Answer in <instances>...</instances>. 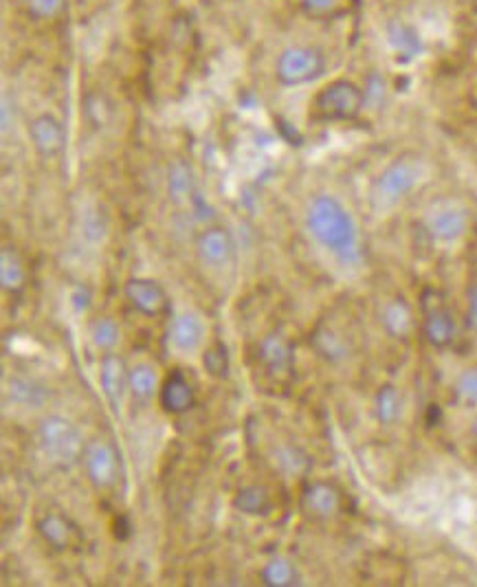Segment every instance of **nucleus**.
Wrapping results in <instances>:
<instances>
[{
    "instance_id": "1",
    "label": "nucleus",
    "mask_w": 477,
    "mask_h": 587,
    "mask_svg": "<svg viewBox=\"0 0 477 587\" xmlns=\"http://www.w3.org/2000/svg\"><path fill=\"white\" fill-rule=\"evenodd\" d=\"M306 229L321 249L343 264H359L363 258L361 234L352 214L337 196L319 194L306 209Z\"/></svg>"
},
{
    "instance_id": "2",
    "label": "nucleus",
    "mask_w": 477,
    "mask_h": 587,
    "mask_svg": "<svg viewBox=\"0 0 477 587\" xmlns=\"http://www.w3.org/2000/svg\"><path fill=\"white\" fill-rule=\"evenodd\" d=\"M38 445L55 469L69 471L84 460L86 442L80 427L71 418L51 414L38 427Z\"/></svg>"
},
{
    "instance_id": "3",
    "label": "nucleus",
    "mask_w": 477,
    "mask_h": 587,
    "mask_svg": "<svg viewBox=\"0 0 477 587\" xmlns=\"http://www.w3.org/2000/svg\"><path fill=\"white\" fill-rule=\"evenodd\" d=\"M423 161L414 154H401L383 168L372 185V203L376 209H392L412 194L423 181Z\"/></svg>"
},
{
    "instance_id": "4",
    "label": "nucleus",
    "mask_w": 477,
    "mask_h": 587,
    "mask_svg": "<svg viewBox=\"0 0 477 587\" xmlns=\"http://www.w3.org/2000/svg\"><path fill=\"white\" fill-rule=\"evenodd\" d=\"M365 108V91L346 77L332 80L315 93L310 102V117L324 124L335 121H354Z\"/></svg>"
},
{
    "instance_id": "5",
    "label": "nucleus",
    "mask_w": 477,
    "mask_h": 587,
    "mask_svg": "<svg viewBox=\"0 0 477 587\" xmlns=\"http://www.w3.org/2000/svg\"><path fill=\"white\" fill-rule=\"evenodd\" d=\"M326 53L313 44H295L280 53L275 62V80L286 88L317 82L326 73Z\"/></svg>"
},
{
    "instance_id": "6",
    "label": "nucleus",
    "mask_w": 477,
    "mask_h": 587,
    "mask_svg": "<svg viewBox=\"0 0 477 587\" xmlns=\"http://www.w3.org/2000/svg\"><path fill=\"white\" fill-rule=\"evenodd\" d=\"M420 330L427 339L429 346L438 350H447L456 343L460 335L458 317L447 299L438 291H425L423 295V319H420Z\"/></svg>"
},
{
    "instance_id": "7",
    "label": "nucleus",
    "mask_w": 477,
    "mask_h": 587,
    "mask_svg": "<svg viewBox=\"0 0 477 587\" xmlns=\"http://www.w3.org/2000/svg\"><path fill=\"white\" fill-rule=\"evenodd\" d=\"M471 216L464 207L458 205H442L431 209L425 218V231L434 242L451 245L469 234Z\"/></svg>"
},
{
    "instance_id": "8",
    "label": "nucleus",
    "mask_w": 477,
    "mask_h": 587,
    "mask_svg": "<svg viewBox=\"0 0 477 587\" xmlns=\"http://www.w3.org/2000/svg\"><path fill=\"white\" fill-rule=\"evenodd\" d=\"M84 469L88 480L97 491H106L115 486L119 478V453L106 440L88 442L84 451Z\"/></svg>"
},
{
    "instance_id": "9",
    "label": "nucleus",
    "mask_w": 477,
    "mask_h": 587,
    "mask_svg": "<svg viewBox=\"0 0 477 587\" xmlns=\"http://www.w3.org/2000/svg\"><path fill=\"white\" fill-rule=\"evenodd\" d=\"M302 513L313 522H330L343 511V493L337 484L315 480L304 486Z\"/></svg>"
},
{
    "instance_id": "10",
    "label": "nucleus",
    "mask_w": 477,
    "mask_h": 587,
    "mask_svg": "<svg viewBox=\"0 0 477 587\" xmlns=\"http://www.w3.org/2000/svg\"><path fill=\"white\" fill-rule=\"evenodd\" d=\"M29 139L42 159L60 157L66 146V132L62 121L51 113H42L31 119Z\"/></svg>"
},
{
    "instance_id": "11",
    "label": "nucleus",
    "mask_w": 477,
    "mask_h": 587,
    "mask_svg": "<svg viewBox=\"0 0 477 587\" xmlns=\"http://www.w3.org/2000/svg\"><path fill=\"white\" fill-rule=\"evenodd\" d=\"M126 297L130 306L137 310V313L146 317H157L165 308H168L170 299L168 291L163 289L161 282L152 278H132L126 282Z\"/></svg>"
},
{
    "instance_id": "12",
    "label": "nucleus",
    "mask_w": 477,
    "mask_h": 587,
    "mask_svg": "<svg viewBox=\"0 0 477 587\" xmlns=\"http://www.w3.org/2000/svg\"><path fill=\"white\" fill-rule=\"evenodd\" d=\"M205 339H207V324L196 310H181V313L174 315L170 324V341L176 350L183 354L196 352L203 348Z\"/></svg>"
},
{
    "instance_id": "13",
    "label": "nucleus",
    "mask_w": 477,
    "mask_h": 587,
    "mask_svg": "<svg viewBox=\"0 0 477 587\" xmlns=\"http://www.w3.org/2000/svg\"><path fill=\"white\" fill-rule=\"evenodd\" d=\"M159 403L172 416H183L196 405L194 385L181 370H172L165 376L159 390Z\"/></svg>"
},
{
    "instance_id": "14",
    "label": "nucleus",
    "mask_w": 477,
    "mask_h": 587,
    "mask_svg": "<svg viewBox=\"0 0 477 587\" xmlns=\"http://www.w3.org/2000/svg\"><path fill=\"white\" fill-rule=\"evenodd\" d=\"M234 238L225 227L212 225L201 231L196 240V253L207 267H225L234 258Z\"/></svg>"
},
{
    "instance_id": "15",
    "label": "nucleus",
    "mask_w": 477,
    "mask_h": 587,
    "mask_svg": "<svg viewBox=\"0 0 477 587\" xmlns=\"http://www.w3.org/2000/svg\"><path fill=\"white\" fill-rule=\"evenodd\" d=\"M99 383L113 407L124 403L126 394L130 392V370L126 361L113 352H106L102 363H99Z\"/></svg>"
},
{
    "instance_id": "16",
    "label": "nucleus",
    "mask_w": 477,
    "mask_h": 587,
    "mask_svg": "<svg viewBox=\"0 0 477 587\" xmlns=\"http://www.w3.org/2000/svg\"><path fill=\"white\" fill-rule=\"evenodd\" d=\"M258 359L266 372L273 376H280L293 370L295 352H293L291 341H288L284 335H280V332H269V335L260 341Z\"/></svg>"
},
{
    "instance_id": "17",
    "label": "nucleus",
    "mask_w": 477,
    "mask_h": 587,
    "mask_svg": "<svg viewBox=\"0 0 477 587\" xmlns=\"http://www.w3.org/2000/svg\"><path fill=\"white\" fill-rule=\"evenodd\" d=\"M381 326L392 339L407 341L416 330V315L405 297H392L381 310Z\"/></svg>"
},
{
    "instance_id": "18",
    "label": "nucleus",
    "mask_w": 477,
    "mask_h": 587,
    "mask_svg": "<svg viewBox=\"0 0 477 587\" xmlns=\"http://www.w3.org/2000/svg\"><path fill=\"white\" fill-rule=\"evenodd\" d=\"M29 271L16 247L5 245L0 251V286L9 295H18L27 289Z\"/></svg>"
},
{
    "instance_id": "19",
    "label": "nucleus",
    "mask_w": 477,
    "mask_h": 587,
    "mask_svg": "<svg viewBox=\"0 0 477 587\" xmlns=\"http://www.w3.org/2000/svg\"><path fill=\"white\" fill-rule=\"evenodd\" d=\"M49 396H51L49 387L40 383L38 379H33V376L18 374V376H11L9 379L7 398L11 403H16L20 407L38 409L49 401Z\"/></svg>"
},
{
    "instance_id": "20",
    "label": "nucleus",
    "mask_w": 477,
    "mask_h": 587,
    "mask_svg": "<svg viewBox=\"0 0 477 587\" xmlns=\"http://www.w3.org/2000/svg\"><path fill=\"white\" fill-rule=\"evenodd\" d=\"M387 42L394 49V53L401 55L403 60H412L416 55L423 53V40H420V33L414 25H409L407 20L394 18L387 22L385 27Z\"/></svg>"
},
{
    "instance_id": "21",
    "label": "nucleus",
    "mask_w": 477,
    "mask_h": 587,
    "mask_svg": "<svg viewBox=\"0 0 477 587\" xmlns=\"http://www.w3.org/2000/svg\"><path fill=\"white\" fill-rule=\"evenodd\" d=\"M38 535L47 546L53 550L64 552L73 546L75 528L73 524L60 513H47L38 519Z\"/></svg>"
},
{
    "instance_id": "22",
    "label": "nucleus",
    "mask_w": 477,
    "mask_h": 587,
    "mask_svg": "<svg viewBox=\"0 0 477 587\" xmlns=\"http://www.w3.org/2000/svg\"><path fill=\"white\" fill-rule=\"evenodd\" d=\"M231 504H234L238 513L249 515V517H266L273 511V497L269 489L260 484L242 486Z\"/></svg>"
},
{
    "instance_id": "23",
    "label": "nucleus",
    "mask_w": 477,
    "mask_h": 587,
    "mask_svg": "<svg viewBox=\"0 0 477 587\" xmlns=\"http://www.w3.org/2000/svg\"><path fill=\"white\" fill-rule=\"evenodd\" d=\"M405 401L403 394L396 385L385 383L379 387V392L374 396V416L383 427H392L403 418Z\"/></svg>"
},
{
    "instance_id": "24",
    "label": "nucleus",
    "mask_w": 477,
    "mask_h": 587,
    "mask_svg": "<svg viewBox=\"0 0 477 587\" xmlns=\"http://www.w3.org/2000/svg\"><path fill=\"white\" fill-rule=\"evenodd\" d=\"M313 346L321 354V357L332 361V363L346 361L350 357V354H352L350 341L346 337H343V335H339L337 330H332L330 326H321V328L315 330Z\"/></svg>"
},
{
    "instance_id": "25",
    "label": "nucleus",
    "mask_w": 477,
    "mask_h": 587,
    "mask_svg": "<svg viewBox=\"0 0 477 587\" xmlns=\"http://www.w3.org/2000/svg\"><path fill=\"white\" fill-rule=\"evenodd\" d=\"M168 194L172 201L185 203L196 196V176L190 163L174 161L168 170Z\"/></svg>"
},
{
    "instance_id": "26",
    "label": "nucleus",
    "mask_w": 477,
    "mask_h": 587,
    "mask_svg": "<svg viewBox=\"0 0 477 587\" xmlns=\"http://www.w3.org/2000/svg\"><path fill=\"white\" fill-rule=\"evenodd\" d=\"M260 579L269 587H295L302 583V574L288 557H273L264 563Z\"/></svg>"
},
{
    "instance_id": "27",
    "label": "nucleus",
    "mask_w": 477,
    "mask_h": 587,
    "mask_svg": "<svg viewBox=\"0 0 477 587\" xmlns=\"http://www.w3.org/2000/svg\"><path fill=\"white\" fill-rule=\"evenodd\" d=\"M159 390V374L150 363H137L135 368H130V394L137 401H150L154 394H159Z\"/></svg>"
},
{
    "instance_id": "28",
    "label": "nucleus",
    "mask_w": 477,
    "mask_h": 587,
    "mask_svg": "<svg viewBox=\"0 0 477 587\" xmlns=\"http://www.w3.org/2000/svg\"><path fill=\"white\" fill-rule=\"evenodd\" d=\"M275 464L284 475H304L310 469V458L304 449L293 447V445H284L280 449H275Z\"/></svg>"
},
{
    "instance_id": "29",
    "label": "nucleus",
    "mask_w": 477,
    "mask_h": 587,
    "mask_svg": "<svg viewBox=\"0 0 477 587\" xmlns=\"http://www.w3.org/2000/svg\"><path fill=\"white\" fill-rule=\"evenodd\" d=\"M91 339L95 343V348L104 352H113L121 341V328L115 319L102 317L91 326Z\"/></svg>"
},
{
    "instance_id": "30",
    "label": "nucleus",
    "mask_w": 477,
    "mask_h": 587,
    "mask_svg": "<svg viewBox=\"0 0 477 587\" xmlns=\"http://www.w3.org/2000/svg\"><path fill=\"white\" fill-rule=\"evenodd\" d=\"M25 7L33 20H58L66 11V0H25Z\"/></svg>"
},
{
    "instance_id": "31",
    "label": "nucleus",
    "mask_w": 477,
    "mask_h": 587,
    "mask_svg": "<svg viewBox=\"0 0 477 587\" xmlns=\"http://www.w3.org/2000/svg\"><path fill=\"white\" fill-rule=\"evenodd\" d=\"M203 363H205V370L209 374L218 376V379H223V376H227V370H229L227 348L220 341L212 343V346H209L205 350V354H203Z\"/></svg>"
},
{
    "instance_id": "32",
    "label": "nucleus",
    "mask_w": 477,
    "mask_h": 587,
    "mask_svg": "<svg viewBox=\"0 0 477 587\" xmlns=\"http://www.w3.org/2000/svg\"><path fill=\"white\" fill-rule=\"evenodd\" d=\"M456 396L464 405H477V368H467L458 376Z\"/></svg>"
},
{
    "instance_id": "33",
    "label": "nucleus",
    "mask_w": 477,
    "mask_h": 587,
    "mask_svg": "<svg viewBox=\"0 0 477 587\" xmlns=\"http://www.w3.org/2000/svg\"><path fill=\"white\" fill-rule=\"evenodd\" d=\"M302 11L313 18H332L343 11L341 0H297Z\"/></svg>"
},
{
    "instance_id": "34",
    "label": "nucleus",
    "mask_w": 477,
    "mask_h": 587,
    "mask_svg": "<svg viewBox=\"0 0 477 587\" xmlns=\"http://www.w3.org/2000/svg\"><path fill=\"white\" fill-rule=\"evenodd\" d=\"M108 231V220L102 209H88L84 214V236L91 242L104 240Z\"/></svg>"
},
{
    "instance_id": "35",
    "label": "nucleus",
    "mask_w": 477,
    "mask_h": 587,
    "mask_svg": "<svg viewBox=\"0 0 477 587\" xmlns=\"http://www.w3.org/2000/svg\"><path fill=\"white\" fill-rule=\"evenodd\" d=\"M467 319H469V326L477 332V282L467 293Z\"/></svg>"
},
{
    "instance_id": "36",
    "label": "nucleus",
    "mask_w": 477,
    "mask_h": 587,
    "mask_svg": "<svg viewBox=\"0 0 477 587\" xmlns=\"http://www.w3.org/2000/svg\"><path fill=\"white\" fill-rule=\"evenodd\" d=\"M113 533L119 541H126L132 535V524L126 515H119L115 517V524H113Z\"/></svg>"
},
{
    "instance_id": "37",
    "label": "nucleus",
    "mask_w": 477,
    "mask_h": 587,
    "mask_svg": "<svg viewBox=\"0 0 477 587\" xmlns=\"http://www.w3.org/2000/svg\"><path fill=\"white\" fill-rule=\"evenodd\" d=\"M471 436H473L475 442H477V418L473 420V425H471Z\"/></svg>"
},
{
    "instance_id": "38",
    "label": "nucleus",
    "mask_w": 477,
    "mask_h": 587,
    "mask_svg": "<svg viewBox=\"0 0 477 587\" xmlns=\"http://www.w3.org/2000/svg\"><path fill=\"white\" fill-rule=\"evenodd\" d=\"M462 3H475L477 5V0H462Z\"/></svg>"
}]
</instances>
